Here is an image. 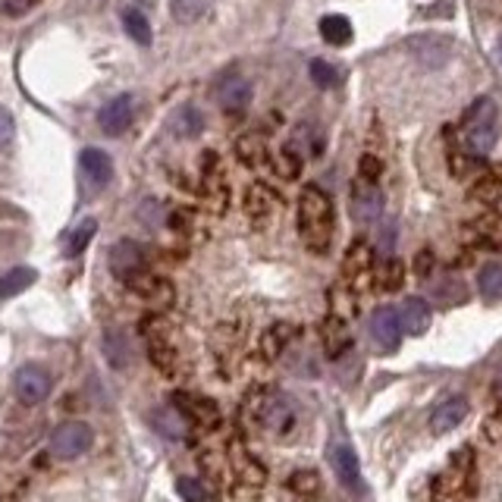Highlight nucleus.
I'll use <instances>...</instances> for the list:
<instances>
[{
  "mask_svg": "<svg viewBox=\"0 0 502 502\" xmlns=\"http://www.w3.org/2000/svg\"><path fill=\"white\" fill-rule=\"evenodd\" d=\"M333 201L321 186H305L299 195V236L311 255H327L333 246Z\"/></svg>",
  "mask_w": 502,
  "mask_h": 502,
  "instance_id": "1",
  "label": "nucleus"
},
{
  "mask_svg": "<svg viewBox=\"0 0 502 502\" xmlns=\"http://www.w3.org/2000/svg\"><path fill=\"white\" fill-rule=\"evenodd\" d=\"M246 418L251 427L270 433V437H286L295 427V408L276 389H255L246 399Z\"/></svg>",
  "mask_w": 502,
  "mask_h": 502,
  "instance_id": "2",
  "label": "nucleus"
},
{
  "mask_svg": "<svg viewBox=\"0 0 502 502\" xmlns=\"http://www.w3.org/2000/svg\"><path fill=\"white\" fill-rule=\"evenodd\" d=\"M474 480H478V468H474L471 446L455 449L449 465L433 478L431 502H468L474 497Z\"/></svg>",
  "mask_w": 502,
  "mask_h": 502,
  "instance_id": "3",
  "label": "nucleus"
},
{
  "mask_svg": "<svg viewBox=\"0 0 502 502\" xmlns=\"http://www.w3.org/2000/svg\"><path fill=\"white\" fill-rule=\"evenodd\" d=\"M461 135H465V148L471 151V154H478V157L490 154L499 135V107L493 98H487V95L478 98V101L465 110V116H461Z\"/></svg>",
  "mask_w": 502,
  "mask_h": 502,
  "instance_id": "4",
  "label": "nucleus"
},
{
  "mask_svg": "<svg viewBox=\"0 0 502 502\" xmlns=\"http://www.w3.org/2000/svg\"><path fill=\"white\" fill-rule=\"evenodd\" d=\"M142 339H144V349H148V358L151 365L157 367L163 376H176L180 374V346H176L173 339V327H170L163 317L151 314L142 321Z\"/></svg>",
  "mask_w": 502,
  "mask_h": 502,
  "instance_id": "5",
  "label": "nucleus"
},
{
  "mask_svg": "<svg viewBox=\"0 0 502 502\" xmlns=\"http://www.w3.org/2000/svg\"><path fill=\"white\" fill-rule=\"evenodd\" d=\"M229 471H233L236 490L246 493V497L261 493L264 484H267V468L261 465V459H255L242 446V440H233V446H229Z\"/></svg>",
  "mask_w": 502,
  "mask_h": 502,
  "instance_id": "6",
  "label": "nucleus"
},
{
  "mask_svg": "<svg viewBox=\"0 0 502 502\" xmlns=\"http://www.w3.org/2000/svg\"><path fill=\"white\" fill-rule=\"evenodd\" d=\"M107 264H110V274H114L123 286H129V283H135L142 274H148V251L132 239H120L110 248Z\"/></svg>",
  "mask_w": 502,
  "mask_h": 502,
  "instance_id": "7",
  "label": "nucleus"
},
{
  "mask_svg": "<svg viewBox=\"0 0 502 502\" xmlns=\"http://www.w3.org/2000/svg\"><path fill=\"white\" fill-rule=\"evenodd\" d=\"M173 405L191 427H198V431L210 433V431H217V427H220V408H217V402L208 399V395L182 389V393L173 395Z\"/></svg>",
  "mask_w": 502,
  "mask_h": 502,
  "instance_id": "8",
  "label": "nucleus"
},
{
  "mask_svg": "<svg viewBox=\"0 0 502 502\" xmlns=\"http://www.w3.org/2000/svg\"><path fill=\"white\" fill-rule=\"evenodd\" d=\"M201 195L214 214H223L229 208V182H227V173H223L220 157L214 151H208L201 161Z\"/></svg>",
  "mask_w": 502,
  "mask_h": 502,
  "instance_id": "9",
  "label": "nucleus"
},
{
  "mask_svg": "<svg viewBox=\"0 0 502 502\" xmlns=\"http://www.w3.org/2000/svg\"><path fill=\"white\" fill-rule=\"evenodd\" d=\"M330 465H333L339 484L346 487L352 497H365V480H361V465L355 449L349 446L346 440H333L330 442Z\"/></svg>",
  "mask_w": 502,
  "mask_h": 502,
  "instance_id": "10",
  "label": "nucleus"
},
{
  "mask_svg": "<svg viewBox=\"0 0 502 502\" xmlns=\"http://www.w3.org/2000/svg\"><path fill=\"white\" fill-rule=\"evenodd\" d=\"M91 440H95V433L85 421H66L51 437V455L54 459H76L91 446Z\"/></svg>",
  "mask_w": 502,
  "mask_h": 502,
  "instance_id": "11",
  "label": "nucleus"
},
{
  "mask_svg": "<svg viewBox=\"0 0 502 502\" xmlns=\"http://www.w3.org/2000/svg\"><path fill=\"white\" fill-rule=\"evenodd\" d=\"M367 280H374V251L365 239H355L342 257V283L349 289H361Z\"/></svg>",
  "mask_w": 502,
  "mask_h": 502,
  "instance_id": "12",
  "label": "nucleus"
},
{
  "mask_svg": "<svg viewBox=\"0 0 502 502\" xmlns=\"http://www.w3.org/2000/svg\"><path fill=\"white\" fill-rule=\"evenodd\" d=\"M51 374L44 371V367L38 365H23L13 376V389H16V399L23 402V405H38V402H44L51 395Z\"/></svg>",
  "mask_w": 502,
  "mask_h": 502,
  "instance_id": "13",
  "label": "nucleus"
},
{
  "mask_svg": "<svg viewBox=\"0 0 502 502\" xmlns=\"http://www.w3.org/2000/svg\"><path fill=\"white\" fill-rule=\"evenodd\" d=\"M349 208L358 223H376L383 214V191L376 189V182L355 180L352 191H349Z\"/></svg>",
  "mask_w": 502,
  "mask_h": 502,
  "instance_id": "14",
  "label": "nucleus"
},
{
  "mask_svg": "<svg viewBox=\"0 0 502 502\" xmlns=\"http://www.w3.org/2000/svg\"><path fill=\"white\" fill-rule=\"evenodd\" d=\"M214 95H217V104H220L227 114H246L251 104V82L246 76L229 72V76H223L220 82H217Z\"/></svg>",
  "mask_w": 502,
  "mask_h": 502,
  "instance_id": "15",
  "label": "nucleus"
},
{
  "mask_svg": "<svg viewBox=\"0 0 502 502\" xmlns=\"http://www.w3.org/2000/svg\"><path fill=\"white\" fill-rule=\"evenodd\" d=\"M126 289H132L135 295H142L148 305H154L157 311H163V308H173V302H176V289H173V283L170 280H163V276H157V274H142L138 276L135 283H129Z\"/></svg>",
  "mask_w": 502,
  "mask_h": 502,
  "instance_id": "16",
  "label": "nucleus"
},
{
  "mask_svg": "<svg viewBox=\"0 0 502 502\" xmlns=\"http://www.w3.org/2000/svg\"><path fill=\"white\" fill-rule=\"evenodd\" d=\"M132 116H135V104H132L129 95H120L98 110V126H101L104 135H123L132 126Z\"/></svg>",
  "mask_w": 502,
  "mask_h": 502,
  "instance_id": "17",
  "label": "nucleus"
},
{
  "mask_svg": "<svg viewBox=\"0 0 502 502\" xmlns=\"http://www.w3.org/2000/svg\"><path fill=\"white\" fill-rule=\"evenodd\" d=\"M371 339L380 352H395V349H399L402 327H399L395 308H376L371 314Z\"/></svg>",
  "mask_w": 502,
  "mask_h": 502,
  "instance_id": "18",
  "label": "nucleus"
},
{
  "mask_svg": "<svg viewBox=\"0 0 502 502\" xmlns=\"http://www.w3.org/2000/svg\"><path fill=\"white\" fill-rule=\"evenodd\" d=\"M79 167H82V176L91 189H104L110 182V176H114V161L101 148H85L79 154Z\"/></svg>",
  "mask_w": 502,
  "mask_h": 502,
  "instance_id": "19",
  "label": "nucleus"
},
{
  "mask_svg": "<svg viewBox=\"0 0 502 502\" xmlns=\"http://www.w3.org/2000/svg\"><path fill=\"white\" fill-rule=\"evenodd\" d=\"M395 314H399V327L402 333L408 336H424L427 330H431V305H427L424 299H418V295H412V299H405L399 308H395Z\"/></svg>",
  "mask_w": 502,
  "mask_h": 502,
  "instance_id": "20",
  "label": "nucleus"
},
{
  "mask_svg": "<svg viewBox=\"0 0 502 502\" xmlns=\"http://www.w3.org/2000/svg\"><path fill=\"white\" fill-rule=\"evenodd\" d=\"M468 418V399L465 395H449L446 402H440L431 414V431L433 433H449Z\"/></svg>",
  "mask_w": 502,
  "mask_h": 502,
  "instance_id": "21",
  "label": "nucleus"
},
{
  "mask_svg": "<svg viewBox=\"0 0 502 502\" xmlns=\"http://www.w3.org/2000/svg\"><path fill=\"white\" fill-rule=\"evenodd\" d=\"M321 346H323V355H327V358H339L342 352H349V346H352V333H349L342 317L330 314L327 321L321 323Z\"/></svg>",
  "mask_w": 502,
  "mask_h": 502,
  "instance_id": "22",
  "label": "nucleus"
},
{
  "mask_svg": "<svg viewBox=\"0 0 502 502\" xmlns=\"http://www.w3.org/2000/svg\"><path fill=\"white\" fill-rule=\"evenodd\" d=\"M276 208V195L270 191L264 182H251L248 191H246V214L248 220L255 223V227H264V223L270 220V214H274Z\"/></svg>",
  "mask_w": 502,
  "mask_h": 502,
  "instance_id": "23",
  "label": "nucleus"
},
{
  "mask_svg": "<svg viewBox=\"0 0 502 502\" xmlns=\"http://www.w3.org/2000/svg\"><path fill=\"white\" fill-rule=\"evenodd\" d=\"M431 302L437 308H459L468 302V283L459 276H442V280L431 283Z\"/></svg>",
  "mask_w": 502,
  "mask_h": 502,
  "instance_id": "24",
  "label": "nucleus"
},
{
  "mask_svg": "<svg viewBox=\"0 0 502 502\" xmlns=\"http://www.w3.org/2000/svg\"><path fill=\"white\" fill-rule=\"evenodd\" d=\"M293 323H274V327L264 330L261 336V355L264 361H276L283 358V352H286V346L293 342Z\"/></svg>",
  "mask_w": 502,
  "mask_h": 502,
  "instance_id": "25",
  "label": "nucleus"
},
{
  "mask_svg": "<svg viewBox=\"0 0 502 502\" xmlns=\"http://www.w3.org/2000/svg\"><path fill=\"white\" fill-rule=\"evenodd\" d=\"M286 493L293 502H317L321 499V478L317 471H295L293 478L286 480Z\"/></svg>",
  "mask_w": 502,
  "mask_h": 502,
  "instance_id": "26",
  "label": "nucleus"
},
{
  "mask_svg": "<svg viewBox=\"0 0 502 502\" xmlns=\"http://www.w3.org/2000/svg\"><path fill=\"white\" fill-rule=\"evenodd\" d=\"M236 157H239L246 167H264L267 163V142L257 132H246V135L236 138Z\"/></svg>",
  "mask_w": 502,
  "mask_h": 502,
  "instance_id": "27",
  "label": "nucleus"
},
{
  "mask_svg": "<svg viewBox=\"0 0 502 502\" xmlns=\"http://www.w3.org/2000/svg\"><path fill=\"white\" fill-rule=\"evenodd\" d=\"M471 198L480 204H499L502 201V167L497 170H484V173L474 180Z\"/></svg>",
  "mask_w": 502,
  "mask_h": 502,
  "instance_id": "28",
  "label": "nucleus"
},
{
  "mask_svg": "<svg viewBox=\"0 0 502 502\" xmlns=\"http://www.w3.org/2000/svg\"><path fill=\"white\" fill-rule=\"evenodd\" d=\"M374 283L383 289V293H395V289L405 283V267H402L399 257H383L380 264L374 267Z\"/></svg>",
  "mask_w": 502,
  "mask_h": 502,
  "instance_id": "29",
  "label": "nucleus"
},
{
  "mask_svg": "<svg viewBox=\"0 0 502 502\" xmlns=\"http://www.w3.org/2000/svg\"><path fill=\"white\" fill-rule=\"evenodd\" d=\"M478 289L484 302H502V264L487 261L478 274Z\"/></svg>",
  "mask_w": 502,
  "mask_h": 502,
  "instance_id": "30",
  "label": "nucleus"
},
{
  "mask_svg": "<svg viewBox=\"0 0 502 502\" xmlns=\"http://www.w3.org/2000/svg\"><path fill=\"white\" fill-rule=\"evenodd\" d=\"M35 280H38V274L32 267H16V270H10V274H4L0 276V302L25 293Z\"/></svg>",
  "mask_w": 502,
  "mask_h": 502,
  "instance_id": "31",
  "label": "nucleus"
},
{
  "mask_svg": "<svg viewBox=\"0 0 502 502\" xmlns=\"http://www.w3.org/2000/svg\"><path fill=\"white\" fill-rule=\"evenodd\" d=\"M321 38L333 48H342V44L352 42V23L346 16H323L321 19Z\"/></svg>",
  "mask_w": 502,
  "mask_h": 502,
  "instance_id": "32",
  "label": "nucleus"
},
{
  "mask_svg": "<svg viewBox=\"0 0 502 502\" xmlns=\"http://www.w3.org/2000/svg\"><path fill=\"white\" fill-rule=\"evenodd\" d=\"M449 170H452L455 180H468V176H480V157L471 154V151L461 148H449Z\"/></svg>",
  "mask_w": 502,
  "mask_h": 502,
  "instance_id": "33",
  "label": "nucleus"
},
{
  "mask_svg": "<svg viewBox=\"0 0 502 502\" xmlns=\"http://www.w3.org/2000/svg\"><path fill=\"white\" fill-rule=\"evenodd\" d=\"M123 29H126V35L135 44H142V48H148L151 38H154L151 23L144 19V13H138V10H123Z\"/></svg>",
  "mask_w": 502,
  "mask_h": 502,
  "instance_id": "34",
  "label": "nucleus"
},
{
  "mask_svg": "<svg viewBox=\"0 0 502 502\" xmlns=\"http://www.w3.org/2000/svg\"><path fill=\"white\" fill-rule=\"evenodd\" d=\"M154 427L163 433V437L182 440V437H186V431H189V421L182 418L176 408H161V412L154 414Z\"/></svg>",
  "mask_w": 502,
  "mask_h": 502,
  "instance_id": "35",
  "label": "nucleus"
},
{
  "mask_svg": "<svg viewBox=\"0 0 502 502\" xmlns=\"http://www.w3.org/2000/svg\"><path fill=\"white\" fill-rule=\"evenodd\" d=\"M201 129H204V116H201V110H195V107H180L176 110V116H173V132L180 138H195V135H201Z\"/></svg>",
  "mask_w": 502,
  "mask_h": 502,
  "instance_id": "36",
  "label": "nucleus"
},
{
  "mask_svg": "<svg viewBox=\"0 0 502 502\" xmlns=\"http://www.w3.org/2000/svg\"><path fill=\"white\" fill-rule=\"evenodd\" d=\"M95 233H98V220H95V217H85V220L79 223V227L70 233V242H66V255H70V257H79L85 248L91 246Z\"/></svg>",
  "mask_w": 502,
  "mask_h": 502,
  "instance_id": "37",
  "label": "nucleus"
},
{
  "mask_svg": "<svg viewBox=\"0 0 502 502\" xmlns=\"http://www.w3.org/2000/svg\"><path fill=\"white\" fill-rule=\"evenodd\" d=\"M330 305H333V314L342 317V321L358 314V299H355V289H349L346 283H339V286L330 289Z\"/></svg>",
  "mask_w": 502,
  "mask_h": 502,
  "instance_id": "38",
  "label": "nucleus"
},
{
  "mask_svg": "<svg viewBox=\"0 0 502 502\" xmlns=\"http://www.w3.org/2000/svg\"><path fill=\"white\" fill-rule=\"evenodd\" d=\"M286 148H293L295 154L305 161V154H321V135H314V129L308 123H302L299 129H295V135L289 138Z\"/></svg>",
  "mask_w": 502,
  "mask_h": 502,
  "instance_id": "39",
  "label": "nucleus"
},
{
  "mask_svg": "<svg viewBox=\"0 0 502 502\" xmlns=\"http://www.w3.org/2000/svg\"><path fill=\"white\" fill-rule=\"evenodd\" d=\"M104 352H107L114 367H126V361H129V339H126V333H120V330L104 333Z\"/></svg>",
  "mask_w": 502,
  "mask_h": 502,
  "instance_id": "40",
  "label": "nucleus"
},
{
  "mask_svg": "<svg viewBox=\"0 0 502 502\" xmlns=\"http://www.w3.org/2000/svg\"><path fill=\"white\" fill-rule=\"evenodd\" d=\"M170 10H173L176 23L191 25L208 13V0H170Z\"/></svg>",
  "mask_w": 502,
  "mask_h": 502,
  "instance_id": "41",
  "label": "nucleus"
},
{
  "mask_svg": "<svg viewBox=\"0 0 502 502\" xmlns=\"http://www.w3.org/2000/svg\"><path fill=\"white\" fill-rule=\"evenodd\" d=\"M274 170H276V176H283V180H299V173H302V157L295 154L293 148H283L280 154L274 157Z\"/></svg>",
  "mask_w": 502,
  "mask_h": 502,
  "instance_id": "42",
  "label": "nucleus"
},
{
  "mask_svg": "<svg viewBox=\"0 0 502 502\" xmlns=\"http://www.w3.org/2000/svg\"><path fill=\"white\" fill-rule=\"evenodd\" d=\"M311 79H314V85H321V88H336V85L342 82L339 70H336L333 63H327V60H314L311 63Z\"/></svg>",
  "mask_w": 502,
  "mask_h": 502,
  "instance_id": "43",
  "label": "nucleus"
},
{
  "mask_svg": "<svg viewBox=\"0 0 502 502\" xmlns=\"http://www.w3.org/2000/svg\"><path fill=\"white\" fill-rule=\"evenodd\" d=\"M176 493L182 497V502H208V487L198 478H180L176 480Z\"/></svg>",
  "mask_w": 502,
  "mask_h": 502,
  "instance_id": "44",
  "label": "nucleus"
},
{
  "mask_svg": "<svg viewBox=\"0 0 502 502\" xmlns=\"http://www.w3.org/2000/svg\"><path fill=\"white\" fill-rule=\"evenodd\" d=\"M138 217H142V220L148 223L151 229H157V227H167V217H170V210L163 208L161 201H154V198H148V201L142 204V210H138Z\"/></svg>",
  "mask_w": 502,
  "mask_h": 502,
  "instance_id": "45",
  "label": "nucleus"
},
{
  "mask_svg": "<svg viewBox=\"0 0 502 502\" xmlns=\"http://www.w3.org/2000/svg\"><path fill=\"white\" fill-rule=\"evenodd\" d=\"M484 440L490 446H502V402L484 418Z\"/></svg>",
  "mask_w": 502,
  "mask_h": 502,
  "instance_id": "46",
  "label": "nucleus"
},
{
  "mask_svg": "<svg viewBox=\"0 0 502 502\" xmlns=\"http://www.w3.org/2000/svg\"><path fill=\"white\" fill-rule=\"evenodd\" d=\"M380 173H383V161L376 154H361V161H358V180H365V182H376L380 180Z\"/></svg>",
  "mask_w": 502,
  "mask_h": 502,
  "instance_id": "47",
  "label": "nucleus"
},
{
  "mask_svg": "<svg viewBox=\"0 0 502 502\" xmlns=\"http://www.w3.org/2000/svg\"><path fill=\"white\" fill-rule=\"evenodd\" d=\"M13 132H16V123H13V114L6 107H0V151L10 148Z\"/></svg>",
  "mask_w": 502,
  "mask_h": 502,
  "instance_id": "48",
  "label": "nucleus"
},
{
  "mask_svg": "<svg viewBox=\"0 0 502 502\" xmlns=\"http://www.w3.org/2000/svg\"><path fill=\"white\" fill-rule=\"evenodd\" d=\"M35 4L38 0H0V13H4V16H23V13H29Z\"/></svg>",
  "mask_w": 502,
  "mask_h": 502,
  "instance_id": "49",
  "label": "nucleus"
},
{
  "mask_svg": "<svg viewBox=\"0 0 502 502\" xmlns=\"http://www.w3.org/2000/svg\"><path fill=\"white\" fill-rule=\"evenodd\" d=\"M433 264H437V261H433V251L424 248L418 257H414V274H418L421 280H427V276H431V270H433Z\"/></svg>",
  "mask_w": 502,
  "mask_h": 502,
  "instance_id": "50",
  "label": "nucleus"
},
{
  "mask_svg": "<svg viewBox=\"0 0 502 502\" xmlns=\"http://www.w3.org/2000/svg\"><path fill=\"white\" fill-rule=\"evenodd\" d=\"M497 54H499V60H502V35H499V42H497Z\"/></svg>",
  "mask_w": 502,
  "mask_h": 502,
  "instance_id": "51",
  "label": "nucleus"
}]
</instances>
